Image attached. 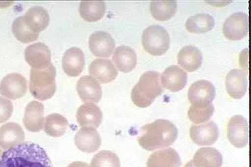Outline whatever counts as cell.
<instances>
[{"instance_id": "7", "label": "cell", "mask_w": 251, "mask_h": 167, "mask_svg": "<svg viewBox=\"0 0 251 167\" xmlns=\"http://www.w3.org/2000/svg\"><path fill=\"white\" fill-rule=\"evenodd\" d=\"M227 137L231 144L236 148H243L248 144L249 123L243 116L231 118L227 125Z\"/></svg>"}, {"instance_id": "19", "label": "cell", "mask_w": 251, "mask_h": 167, "mask_svg": "<svg viewBox=\"0 0 251 167\" xmlns=\"http://www.w3.org/2000/svg\"><path fill=\"white\" fill-rule=\"evenodd\" d=\"M25 139V132L18 123L9 122L0 128V147L3 150H9L21 144Z\"/></svg>"}, {"instance_id": "34", "label": "cell", "mask_w": 251, "mask_h": 167, "mask_svg": "<svg viewBox=\"0 0 251 167\" xmlns=\"http://www.w3.org/2000/svg\"><path fill=\"white\" fill-rule=\"evenodd\" d=\"M13 110L14 106L12 101L0 97V123L5 122L10 119Z\"/></svg>"}, {"instance_id": "24", "label": "cell", "mask_w": 251, "mask_h": 167, "mask_svg": "<svg viewBox=\"0 0 251 167\" xmlns=\"http://www.w3.org/2000/svg\"><path fill=\"white\" fill-rule=\"evenodd\" d=\"M112 59L118 70L124 72H132L137 63V56L134 49L125 45L115 49Z\"/></svg>"}, {"instance_id": "8", "label": "cell", "mask_w": 251, "mask_h": 167, "mask_svg": "<svg viewBox=\"0 0 251 167\" xmlns=\"http://www.w3.org/2000/svg\"><path fill=\"white\" fill-rule=\"evenodd\" d=\"M215 95V87L206 80L196 81L188 91V99L192 106H208L212 103Z\"/></svg>"}, {"instance_id": "14", "label": "cell", "mask_w": 251, "mask_h": 167, "mask_svg": "<svg viewBox=\"0 0 251 167\" xmlns=\"http://www.w3.org/2000/svg\"><path fill=\"white\" fill-rule=\"evenodd\" d=\"M45 107L43 103L37 101H32L25 109L23 123L29 131L38 132L43 130L45 121Z\"/></svg>"}, {"instance_id": "16", "label": "cell", "mask_w": 251, "mask_h": 167, "mask_svg": "<svg viewBox=\"0 0 251 167\" xmlns=\"http://www.w3.org/2000/svg\"><path fill=\"white\" fill-rule=\"evenodd\" d=\"M187 81L186 72L177 65L167 67L161 75L163 88L172 92H177L183 90L186 85Z\"/></svg>"}, {"instance_id": "33", "label": "cell", "mask_w": 251, "mask_h": 167, "mask_svg": "<svg viewBox=\"0 0 251 167\" xmlns=\"http://www.w3.org/2000/svg\"><path fill=\"white\" fill-rule=\"evenodd\" d=\"M214 112L212 103L205 106H191L188 111V117L194 123L205 122L212 117Z\"/></svg>"}, {"instance_id": "5", "label": "cell", "mask_w": 251, "mask_h": 167, "mask_svg": "<svg viewBox=\"0 0 251 167\" xmlns=\"http://www.w3.org/2000/svg\"><path fill=\"white\" fill-rule=\"evenodd\" d=\"M142 43L145 50L153 56L165 54L170 46L168 32L163 26L151 25L144 30Z\"/></svg>"}, {"instance_id": "35", "label": "cell", "mask_w": 251, "mask_h": 167, "mask_svg": "<svg viewBox=\"0 0 251 167\" xmlns=\"http://www.w3.org/2000/svg\"><path fill=\"white\" fill-rule=\"evenodd\" d=\"M67 167H90V165L87 164L86 163L83 162H78V161H76V162H74L71 163L70 165H69Z\"/></svg>"}, {"instance_id": "36", "label": "cell", "mask_w": 251, "mask_h": 167, "mask_svg": "<svg viewBox=\"0 0 251 167\" xmlns=\"http://www.w3.org/2000/svg\"><path fill=\"white\" fill-rule=\"evenodd\" d=\"M184 167H196L195 165L193 163L192 160L190 161V162L187 163L186 165H185Z\"/></svg>"}, {"instance_id": "37", "label": "cell", "mask_w": 251, "mask_h": 167, "mask_svg": "<svg viewBox=\"0 0 251 167\" xmlns=\"http://www.w3.org/2000/svg\"><path fill=\"white\" fill-rule=\"evenodd\" d=\"M1 155H2V151H1V148H0V159H1Z\"/></svg>"}, {"instance_id": "13", "label": "cell", "mask_w": 251, "mask_h": 167, "mask_svg": "<svg viewBox=\"0 0 251 167\" xmlns=\"http://www.w3.org/2000/svg\"><path fill=\"white\" fill-rule=\"evenodd\" d=\"M77 92L83 102L98 103L102 97L101 85L91 76H83L78 80Z\"/></svg>"}, {"instance_id": "31", "label": "cell", "mask_w": 251, "mask_h": 167, "mask_svg": "<svg viewBox=\"0 0 251 167\" xmlns=\"http://www.w3.org/2000/svg\"><path fill=\"white\" fill-rule=\"evenodd\" d=\"M12 30L16 39L23 43L35 41L39 36V33H36L28 28L24 21L23 16L14 20L12 25Z\"/></svg>"}, {"instance_id": "25", "label": "cell", "mask_w": 251, "mask_h": 167, "mask_svg": "<svg viewBox=\"0 0 251 167\" xmlns=\"http://www.w3.org/2000/svg\"><path fill=\"white\" fill-rule=\"evenodd\" d=\"M23 18L29 28L39 34L49 26L50 22L48 12L41 6H34L29 9L26 14L23 16Z\"/></svg>"}, {"instance_id": "26", "label": "cell", "mask_w": 251, "mask_h": 167, "mask_svg": "<svg viewBox=\"0 0 251 167\" xmlns=\"http://www.w3.org/2000/svg\"><path fill=\"white\" fill-rule=\"evenodd\" d=\"M192 161L196 167H221L223 157L216 148L205 147L196 152Z\"/></svg>"}, {"instance_id": "15", "label": "cell", "mask_w": 251, "mask_h": 167, "mask_svg": "<svg viewBox=\"0 0 251 167\" xmlns=\"http://www.w3.org/2000/svg\"><path fill=\"white\" fill-rule=\"evenodd\" d=\"M75 144L81 151L92 153L101 146V137L95 128L83 127L75 134Z\"/></svg>"}, {"instance_id": "1", "label": "cell", "mask_w": 251, "mask_h": 167, "mask_svg": "<svg viewBox=\"0 0 251 167\" xmlns=\"http://www.w3.org/2000/svg\"><path fill=\"white\" fill-rule=\"evenodd\" d=\"M0 167H53L48 154L39 144L23 143L7 150L0 159Z\"/></svg>"}, {"instance_id": "21", "label": "cell", "mask_w": 251, "mask_h": 167, "mask_svg": "<svg viewBox=\"0 0 251 167\" xmlns=\"http://www.w3.org/2000/svg\"><path fill=\"white\" fill-rule=\"evenodd\" d=\"M90 75L101 83H108L116 79L118 71L110 59H97L89 66Z\"/></svg>"}, {"instance_id": "27", "label": "cell", "mask_w": 251, "mask_h": 167, "mask_svg": "<svg viewBox=\"0 0 251 167\" xmlns=\"http://www.w3.org/2000/svg\"><path fill=\"white\" fill-rule=\"evenodd\" d=\"M215 24L214 18L208 14L199 13L191 16L185 23V28L192 33L201 34L209 32Z\"/></svg>"}, {"instance_id": "3", "label": "cell", "mask_w": 251, "mask_h": 167, "mask_svg": "<svg viewBox=\"0 0 251 167\" xmlns=\"http://www.w3.org/2000/svg\"><path fill=\"white\" fill-rule=\"evenodd\" d=\"M163 92L164 88L161 85V74L154 71H149L142 75L139 82L132 89L131 98L136 106L145 108L151 106Z\"/></svg>"}, {"instance_id": "10", "label": "cell", "mask_w": 251, "mask_h": 167, "mask_svg": "<svg viewBox=\"0 0 251 167\" xmlns=\"http://www.w3.org/2000/svg\"><path fill=\"white\" fill-rule=\"evenodd\" d=\"M191 139L199 146H210L214 144L219 137V130L214 121L204 124L193 125L190 128Z\"/></svg>"}, {"instance_id": "28", "label": "cell", "mask_w": 251, "mask_h": 167, "mask_svg": "<svg viewBox=\"0 0 251 167\" xmlns=\"http://www.w3.org/2000/svg\"><path fill=\"white\" fill-rule=\"evenodd\" d=\"M79 12L85 21H98L104 16L105 3L103 1H83L80 3Z\"/></svg>"}, {"instance_id": "23", "label": "cell", "mask_w": 251, "mask_h": 167, "mask_svg": "<svg viewBox=\"0 0 251 167\" xmlns=\"http://www.w3.org/2000/svg\"><path fill=\"white\" fill-rule=\"evenodd\" d=\"M181 164L179 154L169 148L154 152L147 161V167H179Z\"/></svg>"}, {"instance_id": "4", "label": "cell", "mask_w": 251, "mask_h": 167, "mask_svg": "<svg viewBox=\"0 0 251 167\" xmlns=\"http://www.w3.org/2000/svg\"><path fill=\"white\" fill-rule=\"evenodd\" d=\"M56 69L50 63L43 69L32 68L30 71V91L36 99L45 101L56 92Z\"/></svg>"}, {"instance_id": "30", "label": "cell", "mask_w": 251, "mask_h": 167, "mask_svg": "<svg viewBox=\"0 0 251 167\" xmlns=\"http://www.w3.org/2000/svg\"><path fill=\"white\" fill-rule=\"evenodd\" d=\"M69 122L64 116L59 114L49 115L45 119V132L52 137H60L66 132Z\"/></svg>"}, {"instance_id": "17", "label": "cell", "mask_w": 251, "mask_h": 167, "mask_svg": "<svg viewBox=\"0 0 251 167\" xmlns=\"http://www.w3.org/2000/svg\"><path fill=\"white\" fill-rule=\"evenodd\" d=\"M248 79L246 72L234 69L230 71L226 77V88L231 97L241 99L246 94Z\"/></svg>"}, {"instance_id": "20", "label": "cell", "mask_w": 251, "mask_h": 167, "mask_svg": "<svg viewBox=\"0 0 251 167\" xmlns=\"http://www.w3.org/2000/svg\"><path fill=\"white\" fill-rule=\"evenodd\" d=\"M79 126L98 128L101 123L103 114L101 109L95 103H86L81 105L76 114Z\"/></svg>"}, {"instance_id": "18", "label": "cell", "mask_w": 251, "mask_h": 167, "mask_svg": "<svg viewBox=\"0 0 251 167\" xmlns=\"http://www.w3.org/2000/svg\"><path fill=\"white\" fill-rule=\"evenodd\" d=\"M62 65L67 75L77 77L85 67V56L82 50L77 47L69 48L63 55Z\"/></svg>"}, {"instance_id": "12", "label": "cell", "mask_w": 251, "mask_h": 167, "mask_svg": "<svg viewBox=\"0 0 251 167\" xmlns=\"http://www.w3.org/2000/svg\"><path fill=\"white\" fill-rule=\"evenodd\" d=\"M89 46L96 57H109L115 48V41L108 32L97 31L90 36Z\"/></svg>"}, {"instance_id": "9", "label": "cell", "mask_w": 251, "mask_h": 167, "mask_svg": "<svg viewBox=\"0 0 251 167\" xmlns=\"http://www.w3.org/2000/svg\"><path fill=\"white\" fill-rule=\"evenodd\" d=\"M27 81L19 73L9 74L0 83V94L10 99L23 97L27 92Z\"/></svg>"}, {"instance_id": "6", "label": "cell", "mask_w": 251, "mask_h": 167, "mask_svg": "<svg viewBox=\"0 0 251 167\" xmlns=\"http://www.w3.org/2000/svg\"><path fill=\"white\" fill-rule=\"evenodd\" d=\"M224 35L230 41L244 39L249 32V16L245 12H238L229 16L223 27Z\"/></svg>"}, {"instance_id": "11", "label": "cell", "mask_w": 251, "mask_h": 167, "mask_svg": "<svg viewBox=\"0 0 251 167\" xmlns=\"http://www.w3.org/2000/svg\"><path fill=\"white\" fill-rule=\"evenodd\" d=\"M25 57L27 63L34 69L45 68L51 63L50 48L43 43H36L27 47Z\"/></svg>"}, {"instance_id": "32", "label": "cell", "mask_w": 251, "mask_h": 167, "mask_svg": "<svg viewBox=\"0 0 251 167\" xmlns=\"http://www.w3.org/2000/svg\"><path fill=\"white\" fill-rule=\"evenodd\" d=\"M90 167H121V162L114 152L102 150L93 157Z\"/></svg>"}, {"instance_id": "2", "label": "cell", "mask_w": 251, "mask_h": 167, "mask_svg": "<svg viewBox=\"0 0 251 167\" xmlns=\"http://www.w3.org/2000/svg\"><path fill=\"white\" fill-rule=\"evenodd\" d=\"M177 134L174 123L167 119H159L142 127L138 142L144 149L153 151L174 144Z\"/></svg>"}, {"instance_id": "22", "label": "cell", "mask_w": 251, "mask_h": 167, "mask_svg": "<svg viewBox=\"0 0 251 167\" xmlns=\"http://www.w3.org/2000/svg\"><path fill=\"white\" fill-rule=\"evenodd\" d=\"M202 60V54L194 45L183 47L177 54L178 64L189 72L197 71L201 67Z\"/></svg>"}, {"instance_id": "29", "label": "cell", "mask_w": 251, "mask_h": 167, "mask_svg": "<svg viewBox=\"0 0 251 167\" xmlns=\"http://www.w3.org/2000/svg\"><path fill=\"white\" fill-rule=\"evenodd\" d=\"M177 8L176 1H152L150 4L151 13L159 21L171 19L177 12Z\"/></svg>"}]
</instances>
